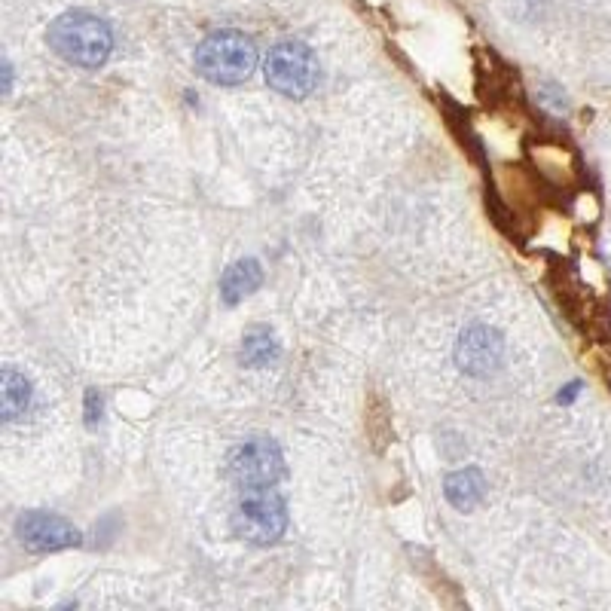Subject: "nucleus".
<instances>
[{
	"label": "nucleus",
	"instance_id": "obj_1",
	"mask_svg": "<svg viewBox=\"0 0 611 611\" xmlns=\"http://www.w3.org/2000/svg\"><path fill=\"white\" fill-rule=\"evenodd\" d=\"M49 49L74 68H101L114 49L110 25L86 10H71L49 25Z\"/></svg>",
	"mask_w": 611,
	"mask_h": 611
},
{
	"label": "nucleus",
	"instance_id": "obj_2",
	"mask_svg": "<svg viewBox=\"0 0 611 611\" xmlns=\"http://www.w3.org/2000/svg\"><path fill=\"white\" fill-rule=\"evenodd\" d=\"M257 68V46L242 31H214L196 49V71L217 86L245 83Z\"/></svg>",
	"mask_w": 611,
	"mask_h": 611
},
{
	"label": "nucleus",
	"instance_id": "obj_3",
	"mask_svg": "<svg viewBox=\"0 0 611 611\" xmlns=\"http://www.w3.org/2000/svg\"><path fill=\"white\" fill-rule=\"evenodd\" d=\"M318 59L300 40L275 43L266 55V83L285 98H306L318 86Z\"/></svg>",
	"mask_w": 611,
	"mask_h": 611
},
{
	"label": "nucleus",
	"instance_id": "obj_4",
	"mask_svg": "<svg viewBox=\"0 0 611 611\" xmlns=\"http://www.w3.org/2000/svg\"><path fill=\"white\" fill-rule=\"evenodd\" d=\"M288 529V505L279 492L257 489L248 492L233 511V532L257 547L275 544Z\"/></svg>",
	"mask_w": 611,
	"mask_h": 611
},
{
	"label": "nucleus",
	"instance_id": "obj_5",
	"mask_svg": "<svg viewBox=\"0 0 611 611\" xmlns=\"http://www.w3.org/2000/svg\"><path fill=\"white\" fill-rule=\"evenodd\" d=\"M227 474L245 492L272 489L275 483L285 477L282 447L275 440H269V437L242 440L239 447H233V453L227 459Z\"/></svg>",
	"mask_w": 611,
	"mask_h": 611
},
{
	"label": "nucleus",
	"instance_id": "obj_6",
	"mask_svg": "<svg viewBox=\"0 0 611 611\" xmlns=\"http://www.w3.org/2000/svg\"><path fill=\"white\" fill-rule=\"evenodd\" d=\"M502 361H505V340L495 327L471 324L468 330H462V337L456 343V364L468 376L483 379L502 367Z\"/></svg>",
	"mask_w": 611,
	"mask_h": 611
},
{
	"label": "nucleus",
	"instance_id": "obj_7",
	"mask_svg": "<svg viewBox=\"0 0 611 611\" xmlns=\"http://www.w3.org/2000/svg\"><path fill=\"white\" fill-rule=\"evenodd\" d=\"M16 535L22 547L34 553H52V550H65L80 544V529L68 523L59 514H46V511H28L16 520Z\"/></svg>",
	"mask_w": 611,
	"mask_h": 611
},
{
	"label": "nucleus",
	"instance_id": "obj_8",
	"mask_svg": "<svg viewBox=\"0 0 611 611\" xmlns=\"http://www.w3.org/2000/svg\"><path fill=\"white\" fill-rule=\"evenodd\" d=\"M263 282V269L254 257H245V260H236L227 272L224 279H220V297L224 303L236 306L239 300H245L248 294H254Z\"/></svg>",
	"mask_w": 611,
	"mask_h": 611
},
{
	"label": "nucleus",
	"instance_id": "obj_9",
	"mask_svg": "<svg viewBox=\"0 0 611 611\" xmlns=\"http://www.w3.org/2000/svg\"><path fill=\"white\" fill-rule=\"evenodd\" d=\"M443 492H447V502L456 508V511H474L483 495H486V480L477 468H465V471H456L447 477V483H443Z\"/></svg>",
	"mask_w": 611,
	"mask_h": 611
},
{
	"label": "nucleus",
	"instance_id": "obj_10",
	"mask_svg": "<svg viewBox=\"0 0 611 611\" xmlns=\"http://www.w3.org/2000/svg\"><path fill=\"white\" fill-rule=\"evenodd\" d=\"M0 407H4V422H16L31 407V382L16 367H4L0 376Z\"/></svg>",
	"mask_w": 611,
	"mask_h": 611
},
{
	"label": "nucleus",
	"instance_id": "obj_11",
	"mask_svg": "<svg viewBox=\"0 0 611 611\" xmlns=\"http://www.w3.org/2000/svg\"><path fill=\"white\" fill-rule=\"evenodd\" d=\"M275 358H279V343L269 330H251L245 343H242V361L248 367H269Z\"/></svg>",
	"mask_w": 611,
	"mask_h": 611
},
{
	"label": "nucleus",
	"instance_id": "obj_12",
	"mask_svg": "<svg viewBox=\"0 0 611 611\" xmlns=\"http://www.w3.org/2000/svg\"><path fill=\"white\" fill-rule=\"evenodd\" d=\"M98 419H101V398H98V392L92 388V392L86 395V422L95 425Z\"/></svg>",
	"mask_w": 611,
	"mask_h": 611
}]
</instances>
